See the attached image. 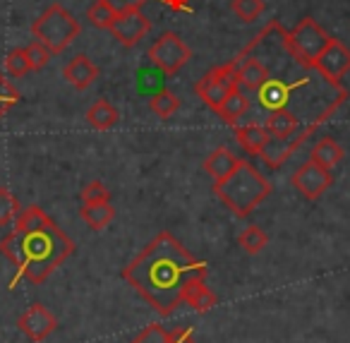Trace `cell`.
Masks as SVG:
<instances>
[{"label": "cell", "instance_id": "cell-1", "mask_svg": "<svg viewBox=\"0 0 350 343\" xmlns=\"http://www.w3.org/2000/svg\"><path fill=\"white\" fill-rule=\"evenodd\" d=\"M288 31L278 20H271L240 53L259 58L269 70V79L252 97L262 111H288L300 118L302 132L310 137L345 101L348 89L326 79L314 65H305L293 55L286 41Z\"/></svg>", "mask_w": 350, "mask_h": 343}, {"label": "cell", "instance_id": "cell-2", "mask_svg": "<svg viewBox=\"0 0 350 343\" xmlns=\"http://www.w3.org/2000/svg\"><path fill=\"white\" fill-rule=\"evenodd\" d=\"M206 276V264L185 250L173 233L161 231L130 264L122 279L161 314L170 317L185 303V290L192 281Z\"/></svg>", "mask_w": 350, "mask_h": 343}, {"label": "cell", "instance_id": "cell-3", "mask_svg": "<svg viewBox=\"0 0 350 343\" xmlns=\"http://www.w3.org/2000/svg\"><path fill=\"white\" fill-rule=\"evenodd\" d=\"M72 252L75 242L36 204L22 209L12 231L0 240V255H5L31 283H44Z\"/></svg>", "mask_w": 350, "mask_h": 343}, {"label": "cell", "instance_id": "cell-4", "mask_svg": "<svg viewBox=\"0 0 350 343\" xmlns=\"http://www.w3.org/2000/svg\"><path fill=\"white\" fill-rule=\"evenodd\" d=\"M214 194L235 216L245 218L271 194V183L250 161L240 159L228 178L214 183Z\"/></svg>", "mask_w": 350, "mask_h": 343}, {"label": "cell", "instance_id": "cell-5", "mask_svg": "<svg viewBox=\"0 0 350 343\" xmlns=\"http://www.w3.org/2000/svg\"><path fill=\"white\" fill-rule=\"evenodd\" d=\"M82 27L79 22L65 10L60 3H53L51 8H46L41 12V17H36L31 25V34L34 41H41L51 53H63L70 44L79 36Z\"/></svg>", "mask_w": 350, "mask_h": 343}, {"label": "cell", "instance_id": "cell-6", "mask_svg": "<svg viewBox=\"0 0 350 343\" xmlns=\"http://www.w3.org/2000/svg\"><path fill=\"white\" fill-rule=\"evenodd\" d=\"M286 41H288V49L293 51V55H295L300 63L314 65V60L321 55V51L329 46L331 36L321 29L317 20L302 17V20L295 25V29L288 31Z\"/></svg>", "mask_w": 350, "mask_h": 343}, {"label": "cell", "instance_id": "cell-7", "mask_svg": "<svg viewBox=\"0 0 350 343\" xmlns=\"http://www.w3.org/2000/svg\"><path fill=\"white\" fill-rule=\"evenodd\" d=\"M146 58H149L161 73L170 77V75L180 73V70L190 63L192 51L175 31H165V34H161L159 39L151 44Z\"/></svg>", "mask_w": 350, "mask_h": 343}, {"label": "cell", "instance_id": "cell-8", "mask_svg": "<svg viewBox=\"0 0 350 343\" xmlns=\"http://www.w3.org/2000/svg\"><path fill=\"white\" fill-rule=\"evenodd\" d=\"M238 87H240L238 84V68H235V63L230 60V63L209 70V73H206L204 77L195 84V92H197V97H200L202 101L211 108V111H219L221 103L226 101V97Z\"/></svg>", "mask_w": 350, "mask_h": 343}, {"label": "cell", "instance_id": "cell-9", "mask_svg": "<svg viewBox=\"0 0 350 343\" xmlns=\"http://www.w3.org/2000/svg\"><path fill=\"white\" fill-rule=\"evenodd\" d=\"M291 183H293V188L302 194V197L310 199V202H314V199H319L321 194L331 188L334 175H331L329 168H324V166L314 164V161L310 159V161H305L295 173H293Z\"/></svg>", "mask_w": 350, "mask_h": 343}, {"label": "cell", "instance_id": "cell-10", "mask_svg": "<svg viewBox=\"0 0 350 343\" xmlns=\"http://www.w3.org/2000/svg\"><path fill=\"white\" fill-rule=\"evenodd\" d=\"M17 329L29 338L31 343H41L58 329V319L51 312L46 305L34 303L22 312V317L17 319Z\"/></svg>", "mask_w": 350, "mask_h": 343}, {"label": "cell", "instance_id": "cell-11", "mask_svg": "<svg viewBox=\"0 0 350 343\" xmlns=\"http://www.w3.org/2000/svg\"><path fill=\"white\" fill-rule=\"evenodd\" d=\"M151 31V20L142 12V8H132V10H122L118 15L116 25L111 27L113 39H118L122 46H137L146 34Z\"/></svg>", "mask_w": 350, "mask_h": 343}, {"label": "cell", "instance_id": "cell-12", "mask_svg": "<svg viewBox=\"0 0 350 343\" xmlns=\"http://www.w3.org/2000/svg\"><path fill=\"white\" fill-rule=\"evenodd\" d=\"M314 68L319 70L326 79L340 82V77L348 75V70H350V49L343 44V41L331 36L329 46H326V49L321 51L319 58L314 60Z\"/></svg>", "mask_w": 350, "mask_h": 343}, {"label": "cell", "instance_id": "cell-13", "mask_svg": "<svg viewBox=\"0 0 350 343\" xmlns=\"http://www.w3.org/2000/svg\"><path fill=\"white\" fill-rule=\"evenodd\" d=\"M235 68H238V84L240 89H247L250 94L259 92V89L267 84L269 79V70L267 65L262 63L259 58L254 55H247V53H238L233 58Z\"/></svg>", "mask_w": 350, "mask_h": 343}, {"label": "cell", "instance_id": "cell-14", "mask_svg": "<svg viewBox=\"0 0 350 343\" xmlns=\"http://www.w3.org/2000/svg\"><path fill=\"white\" fill-rule=\"evenodd\" d=\"M264 127L269 130V135L276 137V140H293L297 147L307 140L305 132H302V123L297 116L288 111H273L264 118Z\"/></svg>", "mask_w": 350, "mask_h": 343}, {"label": "cell", "instance_id": "cell-15", "mask_svg": "<svg viewBox=\"0 0 350 343\" xmlns=\"http://www.w3.org/2000/svg\"><path fill=\"white\" fill-rule=\"evenodd\" d=\"M63 77L68 79L75 89L84 92V89H89L98 79V68L92 63V58H89V55L79 53V55H75L68 65H65Z\"/></svg>", "mask_w": 350, "mask_h": 343}, {"label": "cell", "instance_id": "cell-16", "mask_svg": "<svg viewBox=\"0 0 350 343\" xmlns=\"http://www.w3.org/2000/svg\"><path fill=\"white\" fill-rule=\"evenodd\" d=\"M238 156L228 149V147H216L209 156L204 159V173L209 175L214 183H221L224 178H228L238 166Z\"/></svg>", "mask_w": 350, "mask_h": 343}, {"label": "cell", "instance_id": "cell-17", "mask_svg": "<svg viewBox=\"0 0 350 343\" xmlns=\"http://www.w3.org/2000/svg\"><path fill=\"white\" fill-rule=\"evenodd\" d=\"M235 137H238L240 147L252 156L262 154V149L267 147V142L271 140V135H269L267 127L257 125V123H250V125H235Z\"/></svg>", "mask_w": 350, "mask_h": 343}, {"label": "cell", "instance_id": "cell-18", "mask_svg": "<svg viewBox=\"0 0 350 343\" xmlns=\"http://www.w3.org/2000/svg\"><path fill=\"white\" fill-rule=\"evenodd\" d=\"M118 120H120V113H118V108L113 106L111 101H106V99H98L87 111V123L98 132L113 130V127L118 125Z\"/></svg>", "mask_w": 350, "mask_h": 343}, {"label": "cell", "instance_id": "cell-19", "mask_svg": "<svg viewBox=\"0 0 350 343\" xmlns=\"http://www.w3.org/2000/svg\"><path fill=\"white\" fill-rule=\"evenodd\" d=\"M247 111H250V97L238 87L226 97V101L221 103V108L216 113H219L221 120L228 123V125H238V120L243 116H247Z\"/></svg>", "mask_w": 350, "mask_h": 343}, {"label": "cell", "instance_id": "cell-20", "mask_svg": "<svg viewBox=\"0 0 350 343\" xmlns=\"http://www.w3.org/2000/svg\"><path fill=\"white\" fill-rule=\"evenodd\" d=\"M343 154H345L343 147H340L334 137H321V140L312 147L310 159L314 161V164H319V166H324V168L331 170L336 164H340V161H343Z\"/></svg>", "mask_w": 350, "mask_h": 343}, {"label": "cell", "instance_id": "cell-21", "mask_svg": "<svg viewBox=\"0 0 350 343\" xmlns=\"http://www.w3.org/2000/svg\"><path fill=\"white\" fill-rule=\"evenodd\" d=\"M79 216L84 218L92 231H103L108 223L116 218V209L111 207V202H101V204H82L79 209Z\"/></svg>", "mask_w": 350, "mask_h": 343}, {"label": "cell", "instance_id": "cell-22", "mask_svg": "<svg viewBox=\"0 0 350 343\" xmlns=\"http://www.w3.org/2000/svg\"><path fill=\"white\" fill-rule=\"evenodd\" d=\"M295 149H297V144L293 140H276V137H271L259 156H262L264 164H267L269 168H281L283 161H286Z\"/></svg>", "mask_w": 350, "mask_h": 343}, {"label": "cell", "instance_id": "cell-23", "mask_svg": "<svg viewBox=\"0 0 350 343\" xmlns=\"http://www.w3.org/2000/svg\"><path fill=\"white\" fill-rule=\"evenodd\" d=\"M216 293L211 288H206L204 285V279L200 281H192L190 285H187L185 290V303L190 305L195 312H206V309H211L216 305Z\"/></svg>", "mask_w": 350, "mask_h": 343}, {"label": "cell", "instance_id": "cell-24", "mask_svg": "<svg viewBox=\"0 0 350 343\" xmlns=\"http://www.w3.org/2000/svg\"><path fill=\"white\" fill-rule=\"evenodd\" d=\"M149 108L161 120H168V118H173L175 113H178V108H180V99L175 97L170 89H161V92H156L154 97L149 99Z\"/></svg>", "mask_w": 350, "mask_h": 343}, {"label": "cell", "instance_id": "cell-25", "mask_svg": "<svg viewBox=\"0 0 350 343\" xmlns=\"http://www.w3.org/2000/svg\"><path fill=\"white\" fill-rule=\"evenodd\" d=\"M118 15H120V12H118L113 5H108L106 0H94V5L87 10L89 25L96 27V29H108V31H111V27L116 25Z\"/></svg>", "mask_w": 350, "mask_h": 343}, {"label": "cell", "instance_id": "cell-26", "mask_svg": "<svg viewBox=\"0 0 350 343\" xmlns=\"http://www.w3.org/2000/svg\"><path fill=\"white\" fill-rule=\"evenodd\" d=\"M22 207L17 202V197L8 188H0V228H8L17 221Z\"/></svg>", "mask_w": 350, "mask_h": 343}, {"label": "cell", "instance_id": "cell-27", "mask_svg": "<svg viewBox=\"0 0 350 343\" xmlns=\"http://www.w3.org/2000/svg\"><path fill=\"white\" fill-rule=\"evenodd\" d=\"M238 242H240V247L247 252V255H259V252L267 247L269 238H267V233H264L259 226H247L243 233H240Z\"/></svg>", "mask_w": 350, "mask_h": 343}, {"label": "cell", "instance_id": "cell-28", "mask_svg": "<svg viewBox=\"0 0 350 343\" xmlns=\"http://www.w3.org/2000/svg\"><path fill=\"white\" fill-rule=\"evenodd\" d=\"M230 10L238 15V20L243 22H254L264 15L267 5H264V0H230Z\"/></svg>", "mask_w": 350, "mask_h": 343}, {"label": "cell", "instance_id": "cell-29", "mask_svg": "<svg viewBox=\"0 0 350 343\" xmlns=\"http://www.w3.org/2000/svg\"><path fill=\"white\" fill-rule=\"evenodd\" d=\"M5 70L12 75V77H27L31 73V63L29 55H27V49H12L5 58Z\"/></svg>", "mask_w": 350, "mask_h": 343}, {"label": "cell", "instance_id": "cell-30", "mask_svg": "<svg viewBox=\"0 0 350 343\" xmlns=\"http://www.w3.org/2000/svg\"><path fill=\"white\" fill-rule=\"evenodd\" d=\"M82 197V204H101V202H111V192L108 188L101 183V180H92L87 188L79 192Z\"/></svg>", "mask_w": 350, "mask_h": 343}, {"label": "cell", "instance_id": "cell-31", "mask_svg": "<svg viewBox=\"0 0 350 343\" xmlns=\"http://www.w3.org/2000/svg\"><path fill=\"white\" fill-rule=\"evenodd\" d=\"M27 55H29L31 70L46 68V65L51 63V58H53V53H51V51L46 49V46L41 44V41H31V44L27 46Z\"/></svg>", "mask_w": 350, "mask_h": 343}, {"label": "cell", "instance_id": "cell-32", "mask_svg": "<svg viewBox=\"0 0 350 343\" xmlns=\"http://www.w3.org/2000/svg\"><path fill=\"white\" fill-rule=\"evenodd\" d=\"M130 343H170V333H168V329L159 327V324H149V327L137 333V338H132Z\"/></svg>", "mask_w": 350, "mask_h": 343}, {"label": "cell", "instance_id": "cell-33", "mask_svg": "<svg viewBox=\"0 0 350 343\" xmlns=\"http://www.w3.org/2000/svg\"><path fill=\"white\" fill-rule=\"evenodd\" d=\"M17 101H20V92H17V89L12 87L3 75H0V118L5 116V113L10 111Z\"/></svg>", "mask_w": 350, "mask_h": 343}, {"label": "cell", "instance_id": "cell-34", "mask_svg": "<svg viewBox=\"0 0 350 343\" xmlns=\"http://www.w3.org/2000/svg\"><path fill=\"white\" fill-rule=\"evenodd\" d=\"M170 343H195V333L190 327H175L170 329Z\"/></svg>", "mask_w": 350, "mask_h": 343}, {"label": "cell", "instance_id": "cell-35", "mask_svg": "<svg viewBox=\"0 0 350 343\" xmlns=\"http://www.w3.org/2000/svg\"><path fill=\"white\" fill-rule=\"evenodd\" d=\"M106 3L116 8L118 12H122V10H132V8H142L149 0H106Z\"/></svg>", "mask_w": 350, "mask_h": 343}, {"label": "cell", "instance_id": "cell-36", "mask_svg": "<svg viewBox=\"0 0 350 343\" xmlns=\"http://www.w3.org/2000/svg\"><path fill=\"white\" fill-rule=\"evenodd\" d=\"M163 3L170 8V10H175V12H190L192 10L190 0H163Z\"/></svg>", "mask_w": 350, "mask_h": 343}]
</instances>
